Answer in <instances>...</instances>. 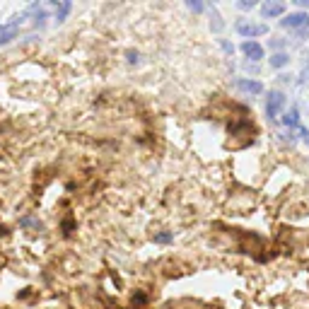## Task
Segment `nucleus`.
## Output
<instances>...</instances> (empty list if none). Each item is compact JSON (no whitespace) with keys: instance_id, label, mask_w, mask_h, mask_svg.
I'll use <instances>...</instances> for the list:
<instances>
[{"instance_id":"nucleus-1","label":"nucleus","mask_w":309,"mask_h":309,"mask_svg":"<svg viewBox=\"0 0 309 309\" xmlns=\"http://www.w3.org/2000/svg\"><path fill=\"white\" fill-rule=\"evenodd\" d=\"M237 32L246 36V39H254V36H261V34H268V27L266 24H254V22H237Z\"/></svg>"},{"instance_id":"nucleus-2","label":"nucleus","mask_w":309,"mask_h":309,"mask_svg":"<svg viewBox=\"0 0 309 309\" xmlns=\"http://www.w3.org/2000/svg\"><path fill=\"white\" fill-rule=\"evenodd\" d=\"M283 107H285V94H283V92H271V97L266 101V114H268L271 119H276Z\"/></svg>"},{"instance_id":"nucleus-3","label":"nucleus","mask_w":309,"mask_h":309,"mask_svg":"<svg viewBox=\"0 0 309 309\" xmlns=\"http://www.w3.org/2000/svg\"><path fill=\"white\" fill-rule=\"evenodd\" d=\"M280 24H283L285 29H299V27L309 24V15L307 12H290V15H285V17L280 20Z\"/></svg>"},{"instance_id":"nucleus-4","label":"nucleus","mask_w":309,"mask_h":309,"mask_svg":"<svg viewBox=\"0 0 309 309\" xmlns=\"http://www.w3.org/2000/svg\"><path fill=\"white\" fill-rule=\"evenodd\" d=\"M234 87L246 92V94H261V92H264V85H261V82H256V80H244V77L234 80Z\"/></svg>"},{"instance_id":"nucleus-5","label":"nucleus","mask_w":309,"mask_h":309,"mask_svg":"<svg viewBox=\"0 0 309 309\" xmlns=\"http://www.w3.org/2000/svg\"><path fill=\"white\" fill-rule=\"evenodd\" d=\"M242 51H244V56L251 58V61H261V58H264V46L256 44V41H244Z\"/></svg>"},{"instance_id":"nucleus-6","label":"nucleus","mask_w":309,"mask_h":309,"mask_svg":"<svg viewBox=\"0 0 309 309\" xmlns=\"http://www.w3.org/2000/svg\"><path fill=\"white\" fill-rule=\"evenodd\" d=\"M261 12H264V17H278V15L285 12V5L283 3H266L261 8Z\"/></svg>"},{"instance_id":"nucleus-7","label":"nucleus","mask_w":309,"mask_h":309,"mask_svg":"<svg viewBox=\"0 0 309 309\" xmlns=\"http://www.w3.org/2000/svg\"><path fill=\"white\" fill-rule=\"evenodd\" d=\"M287 63H290V56H287V54H276V56H271V66H273V68H285Z\"/></svg>"},{"instance_id":"nucleus-8","label":"nucleus","mask_w":309,"mask_h":309,"mask_svg":"<svg viewBox=\"0 0 309 309\" xmlns=\"http://www.w3.org/2000/svg\"><path fill=\"white\" fill-rule=\"evenodd\" d=\"M285 123L290 126V128H297L299 126V119H297V109H290L285 114Z\"/></svg>"},{"instance_id":"nucleus-9","label":"nucleus","mask_w":309,"mask_h":309,"mask_svg":"<svg viewBox=\"0 0 309 309\" xmlns=\"http://www.w3.org/2000/svg\"><path fill=\"white\" fill-rule=\"evenodd\" d=\"M17 29H8V32H0V46H5V44H10L12 39H15V36H17Z\"/></svg>"},{"instance_id":"nucleus-10","label":"nucleus","mask_w":309,"mask_h":309,"mask_svg":"<svg viewBox=\"0 0 309 309\" xmlns=\"http://www.w3.org/2000/svg\"><path fill=\"white\" fill-rule=\"evenodd\" d=\"M172 239H174L172 234H154V242H160V244H169Z\"/></svg>"},{"instance_id":"nucleus-11","label":"nucleus","mask_w":309,"mask_h":309,"mask_svg":"<svg viewBox=\"0 0 309 309\" xmlns=\"http://www.w3.org/2000/svg\"><path fill=\"white\" fill-rule=\"evenodd\" d=\"M188 8H191L193 12H200V10H203V5H200V3H193V0H188Z\"/></svg>"},{"instance_id":"nucleus-12","label":"nucleus","mask_w":309,"mask_h":309,"mask_svg":"<svg viewBox=\"0 0 309 309\" xmlns=\"http://www.w3.org/2000/svg\"><path fill=\"white\" fill-rule=\"evenodd\" d=\"M126 58H128V63H138V54H135V51H128Z\"/></svg>"},{"instance_id":"nucleus-13","label":"nucleus","mask_w":309,"mask_h":309,"mask_svg":"<svg viewBox=\"0 0 309 309\" xmlns=\"http://www.w3.org/2000/svg\"><path fill=\"white\" fill-rule=\"evenodd\" d=\"M220 44H222V48H225L227 54H232V51H234V48H232V44H230V41H220Z\"/></svg>"},{"instance_id":"nucleus-14","label":"nucleus","mask_w":309,"mask_h":309,"mask_svg":"<svg viewBox=\"0 0 309 309\" xmlns=\"http://www.w3.org/2000/svg\"><path fill=\"white\" fill-rule=\"evenodd\" d=\"M297 5H302V8H309V0H297Z\"/></svg>"}]
</instances>
